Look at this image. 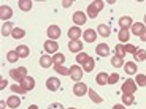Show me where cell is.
<instances>
[{
  "mask_svg": "<svg viewBox=\"0 0 146 109\" xmlns=\"http://www.w3.org/2000/svg\"><path fill=\"white\" fill-rule=\"evenodd\" d=\"M117 38H119V43L121 44H122V43L127 44V41L130 40V32H129V30H122V29H121L119 33H117Z\"/></svg>",
  "mask_w": 146,
  "mask_h": 109,
  "instance_id": "cell-26",
  "label": "cell"
},
{
  "mask_svg": "<svg viewBox=\"0 0 146 109\" xmlns=\"http://www.w3.org/2000/svg\"><path fill=\"white\" fill-rule=\"evenodd\" d=\"M72 21L75 22V26L76 27H80V26H83V24L88 22V14L83 13V11H75L73 16H72Z\"/></svg>",
  "mask_w": 146,
  "mask_h": 109,
  "instance_id": "cell-4",
  "label": "cell"
},
{
  "mask_svg": "<svg viewBox=\"0 0 146 109\" xmlns=\"http://www.w3.org/2000/svg\"><path fill=\"white\" fill-rule=\"evenodd\" d=\"M7 84H8V81H7V79H2V82H0V89L3 90V89L7 87Z\"/></svg>",
  "mask_w": 146,
  "mask_h": 109,
  "instance_id": "cell-44",
  "label": "cell"
},
{
  "mask_svg": "<svg viewBox=\"0 0 146 109\" xmlns=\"http://www.w3.org/2000/svg\"><path fill=\"white\" fill-rule=\"evenodd\" d=\"M68 109H76V108H68Z\"/></svg>",
  "mask_w": 146,
  "mask_h": 109,
  "instance_id": "cell-50",
  "label": "cell"
},
{
  "mask_svg": "<svg viewBox=\"0 0 146 109\" xmlns=\"http://www.w3.org/2000/svg\"><path fill=\"white\" fill-rule=\"evenodd\" d=\"M103 8H105V3H103L102 0H95V2H92V3L88 7V13H86V14H88L91 19H95Z\"/></svg>",
  "mask_w": 146,
  "mask_h": 109,
  "instance_id": "cell-1",
  "label": "cell"
},
{
  "mask_svg": "<svg viewBox=\"0 0 146 109\" xmlns=\"http://www.w3.org/2000/svg\"><path fill=\"white\" fill-rule=\"evenodd\" d=\"M46 35H48V38H49V40L57 41V40H59V36H60V27L56 26V24L49 26V27L46 29Z\"/></svg>",
  "mask_w": 146,
  "mask_h": 109,
  "instance_id": "cell-6",
  "label": "cell"
},
{
  "mask_svg": "<svg viewBox=\"0 0 146 109\" xmlns=\"http://www.w3.org/2000/svg\"><path fill=\"white\" fill-rule=\"evenodd\" d=\"M21 85H22V89H24L26 92H30V90L35 89V79H33L32 76H27L26 79L21 82Z\"/></svg>",
  "mask_w": 146,
  "mask_h": 109,
  "instance_id": "cell-19",
  "label": "cell"
},
{
  "mask_svg": "<svg viewBox=\"0 0 146 109\" xmlns=\"http://www.w3.org/2000/svg\"><path fill=\"white\" fill-rule=\"evenodd\" d=\"M5 106H8L7 103H5V101H0V108H2V109H5Z\"/></svg>",
  "mask_w": 146,
  "mask_h": 109,
  "instance_id": "cell-47",
  "label": "cell"
},
{
  "mask_svg": "<svg viewBox=\"0 0 146 109\" xmlns=\"http://www.w3.org/2000/svg\"><path fill=\"white\" fill-rule=\"evenodd\" d=\"M117 81H119V74L117 73H111L108 77V85H113V84H116Z\"/></svg>",
  "mask_w": 146,
  "mask_h": 109,
  "instance_id": "cell-40",
  "label": "cell"
},
{
  "mask_svg": "<svg viewBox=\"0 0 146 109\" xmlns=\"http://www.w3.org/2000/svg\"><path fill=\"white\" fill-rule=\"evenodd\" d=\"M124 47H125V52H129V54H135L137 51H138V49H137V46L135 44H124Z\"/></svg>",
  "mask_w": 146,
  "mask_h": 109,
  "instance_id": "cell-41",
  "label": "cell"
},
{
  "mask_svg": "<svg viewBox=\"0 0 146 109\" xmlns=\"http://www.w3.org/2000/svg\"><path fill=\"white\" fill-rule=\"evenodd\" d=\"M67 35H68V40L70 41H75V40H80L81 36H83V30L80 29V27L73 26L68 29V32H67Z\"/></svg>",
  "mask_w": 146,
  "mask_h": 109,
  "instance_id": "cell-10",
  "label": "cell"
},
{
  "mask_svg": "<svg viewBox=\"0 0 146 109\" xmlns=\"http://www.w3.org/2000/svg\"><path fill=\"white\" fill-rule=\"evenodd\" d=\"M15 27H13V22L8 21V22H3V26H2V35L3 36H11Z\"/></svg>",
  "mask_w": 146,
  "mask_h": 109,
  "instance_id": "cell-21",
  "label": "cell"
},
{
  "mask_svg": "<svg viewBox=\"0 0 146 109\" xmlns=\"http://www.w3.org/2000/svg\"><path fill=\"white\" fill-rule=\"evenodd\" d=\"M89 58V55L86 54V52H80V54H76V63L78 65H84V62Z\"/></svg>",
  "mask_w": 146,
  "mask_h": 109,
  "instance_id": "cell-38",
  "label": "cell"
},
{
  "mask_svg": "<svg viewBox=\"0 0 146 109\" xmlns=\"http://www.w3.org/2000/svg\"><path fill=\"white\" fill-rule=\"evenodd\" d=\"M124 58H121V57H117V55H114L113 58H111V65L114 66V68H121V66H124Z\"/></svg>",
  "mask_w": 146,
  "mask_h": 109,
  "instance_id": "cell-37",
  "label": "cell"
},
{
  "mask_svg": "<svg viewBox=\"0 0 146 109\" xmlns=\"http://www.w3.org/2000/svg\"><path fill=\"white\" fill-rule=\"evenodd\" d=\"M146 30V26L143 22H133V26L130 27V35L133 33L135 36H141V33Z\"/></svg>",
  "mask_w": 146,
  "mask_h": 109,
  "instance_id": "cell-13",
  "label": "cell"
},
{
  "mask_svg": "<svg viewBox=\"0 0 146 109\" xmlns=\"http://www.w3.org/2000/svg\"><path fill=\"white\" fill-rule=\"evenodd\" d=\"M52 60H54V65H64V62H65V55H64L62 52H57V54L52 55Z\"/></svg>",
  "mask_w": 146,
  "mask_h": 109,
  "instance_id": "cell-36",
  "label": "cell"
},
{
  "mask_svg": "<svg viewBox=\"0 0 146 109\" xmlns=\"http://www.w3.org/2000/svg\"><path fill=\"white\" fill-rule=\"evenodd\" d=\"M135 84L138 85V87H146V74L137 73L135 74Z\"/></svg>",
  "mask_w": 146,
  "mask_h": 109,
  "instance_id": "cell-29",
  "label": "cell"
},
{
  "mask_svg": "<svg viewBox=\"0 0 146 109\" xmlns=\"http://www.w3.org/2000/svg\"><path fill=\"white\" fill-rule=\"evenodd\" d=\"M18 5H19V10H21V11H30V10H32V7H33L32 0H19Z\"/></svg>",
  "mask_w": 146,
  "mask_h": 109,
  "instance_id": "cell-27",
  "label": "cell"
},
{
  "mask_svg": "<svg viewBox=\"0 0 146 109\" xmlns=\"http://www.w3.org/2000/svg\"><path fill=\"white\" fill-rule=\"evenodd\" d=\"M88 90H89L88 85L84 82H81V81L73 85V93H75V97H84V95L88 93Z\"/></svg>",
  "mask_w": 146,
  "mask_h": 109,
  "instance_id": "cell-9",
  "label": "cell"
},
{
  "mask_svg": "<svg viewBox=\"0 0 146 109\" xmlns=\"http://www.w3.org/2000/svg\"><path fill=\"white\" fill-rule=\"evenodd\" d=\"M143 21H145V22H143V24H145V26H146V14H145V18H143Z\"/></svg>",
  "mask_w": 146,
  "mask_h": 109,
  "instance_id": "cell-49",
  "label": "cell"
},
{
  "mask_svg": "<svg viewBox=\"0 0 146 109\" xmlns=\"http://www.w3.org/2000/svg\"><path fill=\"white\" fill-rule=\"evenodd\" d=\"M27 76H29V74H27V68H26V66H19V68L10 70V77H11V79H15L18 84H21Z\"/></svg>",
  "mask_w": 146,
  "mask_h": 109,
  "instance_id": "cell-2",
  "label": "cell"
},
{
  "mask_svg": "<svg viewBox=\"0 0 146 109\" xmlns=\"http://www.w3.org/2000/svg\"><path fill=\"white\" fill-rule=\"evenodd\" d=\"M72 5H73V2H72V0H64V2H62V7H65V8L72 7Z\"/></svg>",
  "mask_w": 146,
  "mask_h": 109,
  "instance_id": "cell-43",
  "label": "cell"
},
{
  "mask_svg": "<svg viewBox=\"0 0 146 109\" xmlns=\"http://www.w3.org/2000/svg\"><path fill=\"white\" fill-rule=\"evenodd\" d=\"M10 89H11V92H13V93H16V95H26L27 93V92L22 89L21 84H11Z\"/></svg>",
  "mask_w": 146,
  "mask_h": 109,
  "instance_id": "cell-31",
  "label": "cell"
},
{
  "mask_svg": "<svg viewBox=\"0 0 146 109\" xmlns=\"http://www.w3.org/2000/svg\"><path fill=\"white\" fill-rule=\"evenodd\" d=\"M54 71H57L60 76H70V68H65L64 65H54Z\"/></svg>",
  "mask_w": 146,
  "mask_h": 109,
  "instance_id": "cell-30",
  "label": "cell"
},
{
  "mask_svg": "<svg viewBox=\"0 0 146 109\" xmlns=\"http://www.w3.org/2000/svg\"><path fill=\"white\" fill-rule=\"evenodd\" d=\"M127 54V52H125V47H124V44H117L116 46V55L117 57H121V58H124V55Z\"/></svg>",
  "mask_w": 146,
  "mask_h": 109,
  "instance_id": "cell-39",
  "label": "cell"
},
{
  "mask_svg": "<svg viewBox=\"0 0 146 109\" xmlns=\"http://www.w3.org/2000/svg\"><path fill=\"white\" fill-rule=\"evenodd\" d=\"M7 104L10 109H18L21 106V98H19V95H11L7 98Z\"/></svg>",
  "mask_w": 146,
  "mask_h": 109,
  "instance_id": "cell-15",
  "label": "cell"
},
{
  "mask_svg": "<svg viewBox=\"0 0 146 109\" xmlns=\"http://www.w3.org/2000/svg\"><path fill=\"white\" fill-rule=\"evenodd\" d=\"M68 49H70V52H76V54L83 52V41H81V40L70 41L68 40Z\"/></svg>",
  "mask_w": 146,
  "mask_h": 109,
  "instance_id": "cell-16",
  "label": "cell"
},
{
  "mask_svg": "<svg viewBox=\"0 0 146 109\" xmlns=\"http://www.w3.org/2000/svg\"><path fill=\"white\" fill-rule=\"evenodd\" d=\"M135 103V97L133 95H127V93H122V104L124 106H130Z\"/></svg>",
  "mask_w": 146,
  "mask_h": 109,
  "instance_id": "cell-33",
  "label": "cell"
},
{
  "mask_svg": "<svg viewBox=\"0 0 146 109\" xmlns=\"http://www.w3.org/2000/svg\"><path fill=\"white\" fill-rule=\"evenodd\" d=\"M18 58H21L19 57V54L16 51H8L7 52V60L10 63H15V62H18Z\"/></svg>",
  "mask_w": 146,
  "mask_h": 109,
  "instance_id": "cell-35",
  "label": "cell"
},
{
  "mask_svg": "<svg viewBox=\"0 0 146 109\" xmlns=\"http://www.w3.org/2000/svg\"><path fill=\"white\" fill-rule=\"evenodd\" d=\"M27 109H38V106H36V104H30Z\"/></svg>",
  "mask_w": 146,
  "mask_h": 109,
  "instance_id": "cell-48",
  "label": "cell"
},
{
  "mask_svg": "<svg viewBox=\"0 0 146 109\" xmlns=\"http://www.w3.org/2000/svg\"><path fill=\"white\" fill-rule=\"evenodd\" d=\"M97 33H99L100 36H103V38H108V36L111 35V30H110V27L106 26V24H99V27H97Z\"/></svg>",
  "mask_w": 146,
  "mask_h": 109,
  "instance_id": "cell-23",
  "label": "cell"
},
{
  "mask_svg": "<svg viewBox=\"0 0 146 109\" xmlns=\"http://www.w3.org/2000/svg\"><path fill=\"white\" fill-rule=\"evenodd\" d=\"M48 109H65V108L60 103H51V104L48 106Z\"/></svg>",
  "mask_w": 146,
  "mask_h": 109,
  "instance_id": "cell-42",
  "label": "cell"
},
{
  "mask_svg": "<svg viewBox=\"0 0 146 109\" xmlns=\"http://www.w3.org/2000/svg\"><path fill=\"white\" fill-rule=\"evenodd\" d=\"M108 77H110L108 73L102 71V73H99V74L95 76V82L99 84V85H106V84H108Z\"/></svg>",
  "mask_w": 146,
  "mask_h": 109,
  "instance_id": "cell-24",
  "label": "cell"
},
{
  "mask_svg": "<svg viewBox=\"0 0 146 109\" xmlns=\"http://www.w3.org/2000/svg\"><path fill=\"white\" fill-rule=\"evenodd\" d=\"M15 51L19 54V57H21V58L29 57V54H30V49H29V46H27V44H21V46L16 47Z\"/></svg>",
  "mask_w": 146,
  "mask_h": 109,
  "instance_id": "cell-22",
  "label": "cell"
},
{
  "mask_svg": "<svg viewBox=\"0 0 146 109\" xmlns=\"http://www.w3.org/2000/svg\"><path fill=\"white\" fill-rule=\"evenodd\" d=\"M97 36H99V33L95 32L94 29H88L83 32V40L86 41V43H94L95 40H97Z\"/></svg>",
  "mask_w": 146,
  "mask_h": 109,
  "instance_id": "cell-11",
  "label": "cell"
},
{
  "mask_svg": "<svg viewBox=\"0 0 146 109\" xmlns=\"http://www.w3.org/2000/svg\"><path fill=\"white\" fill-rule=\"evenodd\" d=\"M95 54L100 55V57H108L110 55V47L106 43H100L95 46Z\"/></svg>",
  "mask_w": 146,
  "mask_h": 109,
  "instance_id": "cell-14",
  "label": "cell"
},
{
  "mask_svg": "<svg viewBox=\"0 0 146 109\" xmlns=\"http://www.w3.org/2000/svg\"><path fill=\"white\" fill-rule=\"evenodd\" d=\"M113 109H125V106L124 104H114Z\"/></svg>",
  "mask_w": 146,
  "mask_h": 109,
  "instance_id": "cell-45",
  "label": "cell"
},
{
  "mask_svg": "<svg viewBox=\"0 0 146 109\" xmlns=\"http://www.w3.org/2000/svg\"><path fill=\"white\" fill-rule=\"evenodd\" d=\"M138 89V85L135 84L133 79H125L124 84H122V87H121V92L122 93H127V95H133Z\"/></svg>",
  "mask_w": 146,
  "mask_h": 109,
  "instance_id": "cell-3",
  "label": "cell"
},
{
  "mask_svg": "<svg viewBox=\"0 0 146 109\" xmlns=\"http://www.w3.org/2000/svg\"><path fill=\"white\" fill-rule=\"evenodd\" d=\"M46 89L49 92H57L59 89H60V81H59L56 76L48 77V79H46Z\"/></svg>",
  "mask_w": 146,
  "mask_h": 109,
  "instance_id": "cell-8",
  "label": "cell"
},
{
  "mask_svg": "<svg viewBox=\"0 0 146 109\" xmlns=\"http://www.w3.org/2000/svg\"><path fill=\"white\" fill-rule=\"evenodd\" d=\"M88 95H89V98H91V101L97 103V104H100V103L103 101V98L94 90V89H89V90H88Z\"/></svg>",
  "mask_w": 146,
  "mask_h": 109,
  "instance_id": "cell-25",
  "label": "cell"
},
{
  "mask_svg": "<svg viewBox=\"0 0 146 109\" xmlns=\"http://www.w3.org/2000/svg\"><path fill=\"white\" fill-rule=\"evenodd\" d=\"M94 66H95V60L92 57H89L83 65V71L84 73H89V71H94Z\"/></svg>",
  "mask_w": 146,
  "mask_h": 109,
  "instance_id": "cell-28",
  "label": "cell"
},
{
  "mask_svg": "<svg viewBox=\"0 0 146 109\" xmlns=\"http://www.w3.org/2000/svg\"><path fill=\"white\" fill-rule=\"evenodd\" d=\"M140 40H141V41H146V30L141 33V36H140Z\"/></svg>",
  "mask_w": 146,
  "mask_h": 109,
  "instance_id": "cell-46",
  "label": "cell"
},
{
  "mask_svg": "<svg viewBox=\"0 0 146 109\" xmlns=\"http://www.w3.org/2000/svg\"><path fill=\"white\" fill-rule=\"evenodd\" d=\"M11 16H13V10H11L8 5H2V7H0V19L8 22Z\"/></svg>",
  "mask_w": 146,
  "mask_h": 109,
  "instance_id": "cell-12",
  "label": "cell"
},
{
  "mask_svg": "<svg viewBox=\"0 0 146 109\" xmlns=\"http://www.w3.org/2000/svg\"><path fill=\"white\" fill-rule=\"evenodd\" d=\"M133 58H135V62H145L146 60V51L145 49H138V51L133 54Z\"/></svg>",
  "mask_w": 146,
  "mask_h": 109,
  "instance_id": "cell-32",
  "label": "cell"
},
{
  "mask_svg": "<svg viewBox=\"0 0 146 109\" xmlns=\"http://www.w3.org/2000/svg\"><path fill=\"white\" fill-rule=\"evenodd\" d=\"M11 36H13L15 40H19V38H24V36H26V30H24V29H19V27H15V30H13Z\"/></svg>",
  "mask_w": 146,
  "mask_h": 109,
  "instance_id": "cell-34",
  "label": "cell"
},
{
  "mask_svg": "<svg viewBox=\"0 0 146 109\" xmlns=\"http://www.w3.org/2000/svg\"><path fill=\"white\" fill-rule=\"evenodd\" d=\"M40 66L41 68H49V66H54V60L49 54H44L40 57Z\"/></svg>",
  "mask_w": 146,
  "mask_h": 109,
  "instance_id": "cell-18",
  "label": "cell"
},
{
  "mask_svg": "<svg viewBox=\"0 0 146 109\" xmlns=\"http://www.w3.org/2000/svg\"><path fill=\"white\" fill-rule=\"evenodd\" d=\"M132 26H133V19H132L130 16H122V18L119 19V27L122 30H129Z\"/></svg>",
  "mask_w": 146,
  "mask_h": 109,
  "instance_id": "cell-17",
  "label": "cell"
},
{
  "mask_svg": "<svg viewBox=\"0 0 146 109\" xmlns=\"http://www.w3.org/2000/svg\"><path fill=\"white\" fill-rule=\"evenodd\" d=\"M83 66L80 65H73L70 66V77H72L73 81H76V82H80L81 79H83Z\"/></svg>",
  "mask_w": 146,
  "mask_h": 109,
  "instance_id": "cell-5",
  "label": "cell"
},
{
  "mask_svg": "<svg viewBox=\"0 0 146 109\" xmlns=\"http://www.w3.org/2000/svg\"><path fill=\"white\" fill-rule=\"evenodd\" d=\"M124 71L127 73V74H137V71H138V66H137V63L132 60V62H125L124 63Z\"/></svg>",
  "mask_w": 146,
  "mask_h": 109,
  "instance_id": "cell-20",
  "label": "cell"
},
{
  "mask_svg": "<svg viewBox=\"0 0 146 109\" xmlns=\"http://www.w3.org/2000/svg\"><path fill=\"white\" fill-rule=\"evenodd\" d=\"M43 47H44V52H46V54H57L59 52V44H57V41H54V40L44 41Z\"/></svg>",
  "mask_w": 146,
  "mask_h": 109,
  "instance_id": "cell-7",
  "label": "cell"
}]
</instances>
